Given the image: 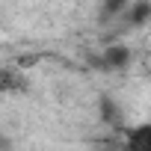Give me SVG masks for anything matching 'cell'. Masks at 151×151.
Masks as SVG:
<instances>
[{
  "instance_id": "obj_6",
  "label": "cell",
  "mask_w": 151,
  "mask_h": 151,
  "mask_svg": "<svg viewBox=\"0 0 151 151\" xmlns=\"http://www.w3.org/2000/svg\"><path fill=\"white\" fill-rule=\"evenodd\" d=\"M130 6V0H101V21L107 24V21H113V18H122L124 15V9Z\"/></svg>"
},
{
  "instance_id": "obj_4",
  "label": "cell",
  "mask_w": 151,
  "mask_h": 151,
  "mask_svg": "<svg viewBox=\"0 0 151 151\" xmlns=\"http://www.w3.org/2000/svg\"><path fill=\"white\" fill-rule=\"evenodd\" d=\"M101 122H104L107 127H113V130H122V127H124V113H122L119 101L110 98V95L101 98Z\"/></svg>"
},
{
  "instance_id": "obj_9",
  "label": "cell",
  "mask_w": 151,
  "mask_h": 151,
  "mask_svg": "<svg viewBox=\"0 0 151 151\" xmlns=\"http://www.w3.org/2000/svg\"><path fill=\"white\" fill-rule=\"evenodd\" d=\"M130 3H133V0H130Z\"/></svg>"
},
{
  "instance_id": "obj_5",
  "label": "cell",
  "mask_w": 151,
  "mask_h": 151,
  "mask_svg": "<svg viewBox=\"0 0 151 151\" xmlns=\"http://www.w3.org/2000/svg\"><path fill=\"white\" fill-rule=\"evenodd\" d=\"M127 27H142L151 21V0H133V3L124 9Z\"/></svg>"
},
{
  "instance_id": "obj_1",
  "label": "cell",
  "mask_w": 151,
  "mask_h": 151,
  "mask_svg": "<svg viewBox=\"0 0 151 151\" xmlns=\"http://www.w3.org/2000/svg\"><path fill=\"white\" fill-rule=\"evenodd\" d=\"M130 47L127 45H119V42H113V45H107L98 56H89V62L98 68V71H124L127 65H130Z\"/></svg>"
},
{
  "instance_id": "obj_8",
  "label": "cell",
  "mask_w": 151,
  "mask_h": 151,
  "mask_svg": "<svg viewBox=\"0 0 151 151\" xmlns=\"http://www.w3.org/2000/svg\"><path fill=\"white\" fill-rule=\"evenodd\" d=\"M107 151H122V148H107Z\"/></svg>"
},
{
  "instance_id": "obj_2",
  "label": "cell",
  "mask_w": 151,
  "mask_h": 151,
  "mask_svg": "<svg viewBox=\"0 0 151 151\" xmlns=\"http://www.w3.org/2000/svg\"><path fill=\"white\" fill-rule=\"evenodd\" d=\"M27 92H30V80L24 68H15V65L0 68V95H27Z\"/></svg>"
},
{
  "instance_id": "obj_7",
  "label": "cell",
  "mask_w": 151,
  "mask_h": 151,
  "mask_svg": "<svg viewBox=\"0 0 151 151\" xmlns=\"http://www.w3.org/2000/svg\"><path fill=\"white\" fill-rule=\"evenodd\" d=\"M0 151H12V139L0 133Z\"/></svg>"
},
{
  "instance_id": "obj_3",
  "label": "cell",
  "mask_w": 151,
  "mask_h": 151,
  "mask_svg": "<svg viewBox=\"0 0 151 151\" xmlns=\"http://www.w3.org/2000/svg\"><path fill=\"white\" fill-rule=\"evenodd\" d=\"M122 151H151V124H136V127L124 130Z\"/></svg>"
}]
</instances>
